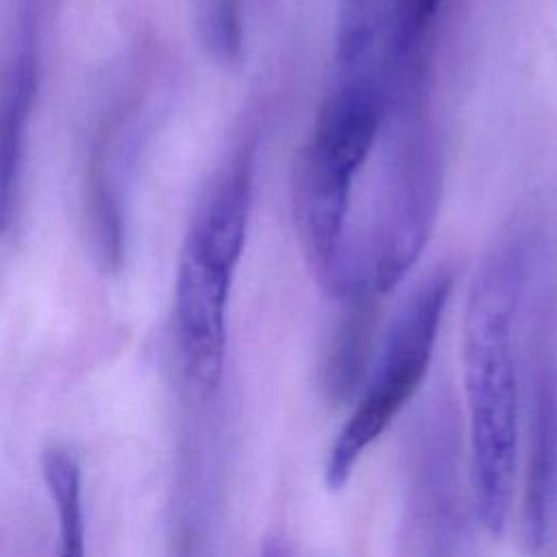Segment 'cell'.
Instances as JSON below:
<instances>
[{"mask_svg":"<svg viewBox=\"0 0 557 557\" xmlns=\"http://www.w3.org/2000/svg\"><path fill=\"white\" fill-rule=\"evenodd\" d=\"M374 296L342 300L344 313L326 352V385L333 396H348L361 381L374 322Z\"/></svg>","mask_w":557,"mask_h":557,"instance_id":"obj_7","label":"cell"},{"mask_svg":"<svg viewBox=\"0 0 557 557\" xmlns=\"http://www.w3.org/2000/svg\"><path fill=\"white\" fill-rule=\"evenodd\" d=\"M442 4L444 0H389V46L400 65L426 63V41Z\"/></svg>","mask_w":557,"mask_h":557,"instance_id":"obj_10","label":"cell"},{"mask_svg":"<svg viewBox=\"0 0 557 557\" xmlns=\"http://www.w3.org/2000/svg\"><path fill=\"white\" fill-rule=\"evenodd\" d=\"M529 237L500 242L479 265L463 311L461 368L470 426L474 503L483 527H507L518 455L516 322L533 278Z\"/></svg>","mask_w":557,"mask_h":557,"instance_id":"obj_1","label":"cell"},{"mask_svg":"<svg viewBox=\"0 0 557 557\" xmlns=\"http://www.w3.org/2000/svg\"><path fill=\"white\" fill-rule=\"evenodd\" d=\"M394 94L392 81L379 72H335L294 163L296 233L311 272L337 300L352 292L359 183L372 163Z\"/></svg>","mask_w":557,"mask_h":557,"instance_id":"obj_2","label":"cell"},{"mask_svg":"<svg viewBox=\"0 0 557 557\" xmlns=\"http://www.w3.org/2000/svg\"><path fill=\"white\" fill-rule=\"evenodd\" d=\"M557 468V422L553 398L540 396L535 435L529 453V474H527V496H524V540L529 546L540 544L546 529V509L550 503V492L555 485Z\"/></svg>","mask_w":557,"mask_h":557,"instance_id":"obj_8","label":"cell"},{"mask_svg":"<svg viewBox=\"0 0 557 557\" xmlns=\"http://www.w3.org/2000/svg\"><path fill=\"white\" fill-rule=\"evenodd\" d=\"M450 292L453 274L446 268H437L398 307L363 394L329 450L324 479L331 490L346 485L361 455L383 435L422 385Z\"/></svg>","mask_w":557,"mask_h":557,"instance_id":"obj_5","label":"cell"},{"mask_svg":"<svg viewBox=\"0 0 557 557\" xmlns=\"http://www.w3.org/2000/svg\"><path fill=\"white\" fill-rule=\"evenodd\" d=\"M41 474L57 513V557H85L81 468L74 455L63 446L46 448Z\"/></svg>","mask_w":557,"mask_h":557,"instance_id":"obj_9","label":"cell"},{"mask_svg":"<svg viewBox=\"0 0 557 557\" xmlns=\"http://www.w3.org/2000/svg\"><path fill=\"white\" fill-rule=\"evenodd\" d=\"M37 96V57L33 39L13 57L0 78V235L11 226L20 187L26 124Z\"/></svg>","mask_w":557,"mask_h":557,"instance_id":"obj_6","label":"cell"},{"mask_svg":"<svg viewBox=\"0 0 557 557\" xmlns=\"http://www.w3.org/2000/svg\"><path fill=\"white\" fill-rule=\"evenodd\" d=\"M255 178V144L244 141L202 196L178 257L174 335L183 370L200 392L220 385L233 278L246 246Z\"/></svg>","mask_w":557,"mask_h":557,"instance_id":"obj_4","label":"cell"},{"mask_svg":"<svg viewBox=\"0 0 557 557\" xmlns=\"http://www.w3.org/2000/svg\"><path fill=\"white\" fill-rule=\"evenodd\" d=\"M372 163L352 239V289L379 298L416 265L440 209L444 161L426 83L392 100Z\"/></svg>","mask_w":557,"mask_h":557,"instance_id":"obj_3","label":"cell"}]
</instances>
